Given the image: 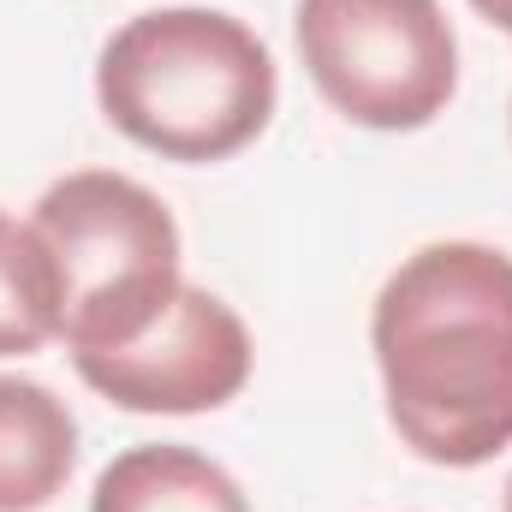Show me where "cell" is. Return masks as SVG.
<instances>
[{
	"label": "cell",
	"instance_id": "2",
	"mask_svg": "<svg viewBox=\"0 0 512 512\" xmlns=\"http://www.w3.org/2000/svg\"><path fill=\"white\" fill-rule=\"evenodd\" d=\"M280 72L245 18L155 6L126 18L96 60V102L137 149L185 167L239 155L274 120Z\"/></svg>",
	"mask_w": 512,
	"mask_h": 512
},
{
	"label": "cell",
	"instance_id": "10",
	"mask_svg": "<svg viewBox=\"0 0 512 512\" xmlns=\"http://www.w3.org/2000/svg\"><path fill=\"white\" fill-rule=\"evenodd\" d=\"M507 512H512V483H507Z\"/></svg>",
	"mask_w": 512,
	"mask_h": 512
},
{
	"label": "cell",
	"instance_id": "4",
	"mask_svg": "<svg viewBox=\"0 0 512 512\" xmlns=\"http://www.w3.org/2000/svg\"><path fill=\"white\" fill-rule=\"evenodd\" d=\"M310 84L352 126L417 131L459 90V36L441 0H298Z\"/></svg>",
	"mask_w": 512,
	"mask_h": 512
},
{
	"label": "cell",
	"instance_id": "7",
	"mask_svg": "<svg viewBox=\"0 0 512 512\" xmlns=\"http://www.w3.org/2000/svg\"><path fill=\"white\" fill-rule=\"evenodd\" d=\"M90 512H251V501L209 453L143 441L96 477Z\"/></svg>",
	"mask_w": 512,
	"mask_h": 512
},
{
	"label": "cell",
	"instance_id": "5",
	"mask_svg": "<svg viewBox=\"0 0 512 512\" xmlns=\"http://www.w3.org/2000/svg\"><path fill=\"white\" fill-rule=\"evenodd\" d=\"M251 358V328L239 322V310L215 298L209 286L185 280L173 304L131 346L84 352L72 364L102 399L126 411L191 417V411H221L227 399H239L251 382Z\"/></svg>",
	"mask_w": 512,
	"mask_h": 512
},
{
	"label": "cell",
	"instance_id": "8",
	"mask_svg": "<svg viewBox=\"0 0 512 512\" xmlns=\"http://www.w3.org/2000/svg\"><path fill=\"white\" fill-rule=\"evenodd\" d=\"M54 340V274L30 221L0 209V358H30Z\"/></svg>",
	"mask_w": 512,
	"mask_h": 512
},
{
	"label": "cell",
	"instance_id": "6",
	"mask_svg": "<svg viewBox=\"0 0 512 512\" xmlns=\"http://www.w3.org/2000/svg\"><path fill=\"white\" fill-rule=\"evenodd\" d=\"M78 465V417L54 387L0 376V512H42Z\"/></svg>",
	"mask_w": 512,
	"mask_h": 512
},
{
	"label": "cell",
	"instance_id": "1",
	"mask_svg": "<svg viewBox=\"0 0 512 512\" xmlns=\"http://www.w3.org/2000/svg\"><path fill=\"white\" fill-rule=\"evenodd\" d=\"M393 435L447 471L512 447V256L441 239L387 274L370 310Z\"/></svg>",
	"mask_w": 512,
	"mask_h": 512
},
{
	"label": "cell",
	"instance_id": "9",
	"mask_svg": "<svg viewBox=\"0 0 512 512\" xmlns=\"http://www.w3.org/2000/svg\"><path fill=\"white\" fill-rule=\"evenodd\" d=\"M471 6H477L495 30H507V36H512V0H471Z\"/></svg>",
	"mask_w": 512,
	"mask_h": 512
},
{
	"label": "cell",
	"instance_id": "3",
	"mask_svg": "<svg viewBox=\"0 0 512 512\" xmlns=\"http://www.w3.org/2000/svg\"><path fill=\"white\" fill-rule=\"evenodd\" d=\"M30 233L54 274V340L72 358L131 346L185 286L167 203L126 173L84 167L54 179Z\"/></svg>",
	"mask_w": 512,
	"mask_h": 512
}]
</instances>
